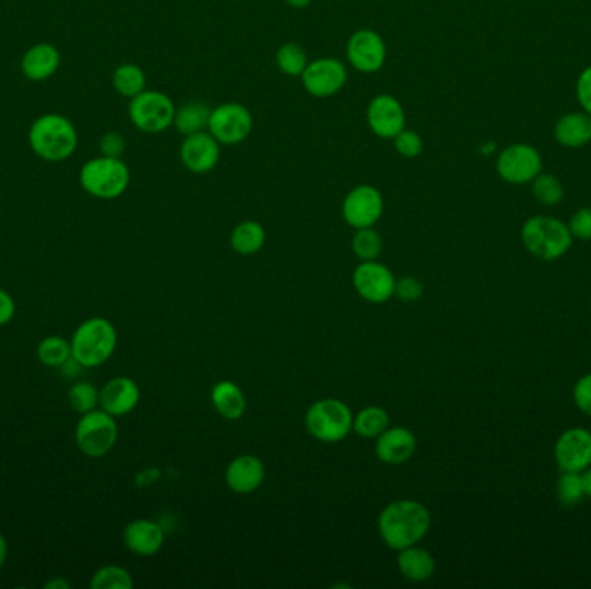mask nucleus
<instances>
[{
	"label": "nucleus",
	"instance_id": "nucleus-24",
	"mask_svg": "<svg viewBox=\"0 0 591 589\" xmlns=\"http://www.w3.org/2000/svg\"><path fill=\"white\" fill-rule=\"evenodd\" d=\"M398 569L401 576L412 581V583H424L434 576L436 570V560H434L431 551L420 546H408L398 551Z\"/></svg>",
	"mask_w": 591,
	"mask_h": 589
},
{
	"label": "nucleus",
	"instance_id": "nucleus-35",
	"mask_svg": "<svg viewBox=\"0 0 591 589\" xmlns=\"http://www.w3.org/2000/svg\"><path fill=\"white\" fill-rule=\"evenodd\" d=\"M557 498L562 507L572 508L586 498L581 472H562L557 481Z\"/></svg>",
	"mask_w": 591,
	"mask_h": 589
},
{
	"label": "nucleus",
	"instance_id": "nucleus-13",
	"mask_svg": "<svg viewBox=\"0 0 591 589\" xmlns=\"http://www.w3.org/2000/svg\"><path fill=\"white\" fill-rule=\"evenodd\" d=\"M384 213V197L381 190L370 184L356 185L343 201L344 222L350 227H374Z\"/></svg>",
	"mask_w": 591,
	"mask_h": 589
},
{
	"label": "nucleus",
	"instance_id": "nucleus-29",
	"mask_svg": "<svg viewBox=\"0 0 591 589\" xmlns=\"http://www.w3.org/2000/svg\"><path fill=\"white\" fill-rule=\"evenodd\" d=\"M389 427V415L381 406H365L353 418V431L365 439H377Z\"/></svg>",
	"mask_w": 591,
	"mask_h": 589
},
{
	"label": "nucleus",
	"instance_id": "nucleus-2",
	"mask_svg": "<svg viewBox=\"0 0 591 589\" xmlns=\"http://www.w3.org/2000/svg\"><path fill=\"white\" fill-rule=\"evenodd\" d=\"M28 142L32 151L44 161L59 163L71 158L78 147V132L66 116L47 113L33 121Z\"/></svg>",
	"mask_w": 591,
	"mask_h": 589
},
{
	"label": "nucleus",
	"instance_id": "nucleus-18",
	"mask_svg": "<svg viewBox=\"0 0 591 589\" xmlns=\"http://www.w3.org/2000/svg\"><path fill=\"white\" fill-rule=\"evenodd\" d=\"M140 401V389L130 377H115L104 384L99 408L113 417H125L134 412Z\"/></svg>",
	"mask_w": 591,
	"mask_h": 589
},
{
	"label": "nucleus",
	"instance_id": "nucleus-37",
	"mask_svg": "<svg viewBox=\"0 0 591 589\" xmlns=\"http://www.w3.org/2000/svg\"><path fill=\"white\" fill-rule=\"evenodd\" d=\"M393 144L396 152L405 159L419 158L424 151V140L420 137V133L407 127L403 128L398 135H394Z\"/></svg>",
	"mask_w": 591,
	"mask_h": 589
},
{
	"label": "nucleus",
	"instance_id": "nucleus-45",
	"mask_svg": "<svg viewBox=\"0 0 591 589\" xmlns=\"http://www.w3.org/2000/svg\"><path fill=\"white\" fill-rule=\"evenodd\" d=\"M7 555H9V546H7V539L2 532H0V569L6 565Z\"/></svg>",
	"mask_w": 591,
	"mask_h": 589
},
{
	"label": "nucleus",
	"instance_id": "nucleus-4",
	"mask_svg": "<svg viewBox=\"0 0 591 589\" xmlns=\"http://www.w3.org/2000/svg\"><path fill=\"white\" fill-rule=\"evenodd\" d=\"M521 239L529 253L543 261L559 260L574 241L566 222L545 215L528 218L522 225Z\"/></svg>",
	"mask_w": 591,
	"mask_h": 589
},
{
	"label": "nucleus",
	"instance_id": "nucleus-11",
	"mask_svg": "<svg viewBox=\"0 0 591 589\" xmlns=\"http://www.w3.org/2000/svg\"><path fill=\"white\" fill-rule=\"evenodd\" d=\"M346 59L358 73L374 75L386 64L388 45L375 30L360 28L346 42Z\"/></svg>",
	"mask_w": 591,
	"mask_h": 589
},
{
	"label": "nucleus",
	"instance_id": "nucleus-27",
	"mask_svg": "<svg viewBox=\"0 0 591 589\" xmlns=\"http://www.w3.org/2000/svg\"><path fill=\"white\" fill-rule=\"evenodd\" d=\"M267 242V232L261 223L255 220H246L237 225L230 235V246L237 254L249 256L260 253Z\"/></svg>",
	"mask_w": 591,
	"mask_h": 589
},
{
	"label": "nucleus",
	"instance_id": "nucleus-14",
	"mask_svg": "<svg viewBox=\"0 0 591 589\" xmlns=\"http://www.w3.org/2000/svg\"><path fill=\"white\" fill-rule=\"evenodd\" d=\"M353 285L367 303L382 304L393 298L396 279L388 266L379 261H362L353 272Z\"/></svg>",
	"mask_w": 591,
	"mask_h": 589
},
{
	"label": "nucleus",
	"instance_id": "nucleus-39",
	"mask_svg": "<svg viewBox=\"0 0 591 589\" xmlns=\"http://www.w3.org/2000/svg\"><path fill=\"white\" fill-rule=\"evenodd\" d=\"M572 237L579 241H591V208H581L571 216L567 223Z\"/></svg>",
	"mask_w": 591,
	"mask_h": 589
},
{
	"label": "nucleus",
	"instance_id": "nucleus-23",
	"mask_svg": "<svg viewBox=\"0 0 591 589\" xmlns=\"http://www.w3.org/2000/svg\"><path fill=\"white\" fill-rule=\"evenodd\" d=\"M553 137L557 144L567 149H579L591 142V116L585 111L581 113H567L560 116L555 127Z\"/></svg>",
	"mask_w": 591,
	"mask_h": 589
},
{
	"label": "nucleus",
	"instance_id": "nucleus-42",
	"mask_svg": "<svg viewBox=\"0 0 591 589\" xmlns=\"http://www.w3.org/2000/svg\"><path fill=\"white\" fill-rule=\"evenodd\" d=\"M576 97L579 106L591 116V64L581 71L576 82Z\"/></svg>",
	"mask_w": 591,
	"mask_h": 589
},
{
	"label": "nucleus",
	"instance_id": "nucleus-3",
	"mask_svg": "<svg viewBox=\"0 0 591 589\" xmlns=\"http://www.w3.org/2000/svg\"><path fill=\"white\" fill-rule=\"evenodd\" d=\"M70 342L71 358L83 368H96L104 365L115 353L118 334L109 320L94 317L78 325Z\"/></svg>",
	"mask_w": 591,
	"mask_h": 589
},
{
	"label": "nucleus",
	"instance_id": "nucleus-12",
	"mask_svg": "<svg viewBox=\"0 0 591 589\" xmlns=\"http://www.w3.org/2000/svg\"><path fill=\"white\" fill-rule=\"evenodd\" d=\"M301 83L312 97L327 99L344 89L348 83V68L336 57H318L306 66Z\"/></svg>",
	"mask_w": 591,
	"mask_h": 589
},
{
	"label": "nucleus",
	"instance_id": "nucleus-22",
	"mask_svg": "<svg viewBox=\"0 0 591 589\" xmlns=\"http://www.w3.org/2000/svg\"><path fill=\"white\" fill-rule=\"evenodd\" d=\"M61 64V54L54 45L49 42L35 44L25 52L21 59V71L32 82H44L47 78L56 75Z\"/></svg>",
	"mask_w": 591,
	"mask_h": 589
},
{
	"label": "nucleus",
	"instance_id": "nucleus-26",
	"mask_svg": "<svg viewBox=\"0 0 591 589\" xmlns=\"http://www.w3.org/2000/svg\"><path fill=\"white\" fill-rule=\"evenodd\" d=\"M211 109L206 102L191 101L177 108L173 127L184 137L192 133L206 132L210 125Z\"/></svg>",
	"mask_w": 591,
	"mask_h": 589
},
{
	"label": "nucleus",
	"instance_id": "nucleus-1",
	"mask_svg": "<svg viewBox=\"0 0 591 589\" xmlns=\"http://www.w3.org/2000/svg\"><path fill=\"white\" fill-rule=\"evenodd\" d=\"M379 534L394 551L414 546L431 529V513L415 500H398L382 508L379 515Z\"/></svg>",
	"mask_w": 591,
	"mask_h": 589
},
{
	"label": "nucleus",
	"instance_id": "nucleus-9",
	"mask_svg": "<svg viewBox=\"0 0 591 589\" xmlns=\"http://www.w3.org/2000/svg\"><path fill=\"white\" fill-rule=\"evenodd\" d=\"M255 128V118L241 102H223L217 108L211 109L208 132L222 144V146H239Z\"/></svg>",
	"mask_w": 591,
	"mask_h": 589
},
{
	"label": "nucleus",
	"instance_id": "nucleus-41",
	"mask_svg": "<svg viewBox=\"0 0 591 589\" xmlns=\"http://www.w3.org/2000/svg\"><path fill=\"white\" fill-rule=\"evenodd\" d=\"M99 149H101L102 156L121 158L127 149V142L120 132H106L99 140Z\"/></svg>",
	"mask_w": 591,
	"mask_h": 589
},
{
	"label": "nucleus",
	"instance_id": "nucleus-33",
	"mask_svg": "<svg viewBox=\"0 0 591 589\" xmlns=\"http://www.w3.org/2000/svg\"><path fill=\"white\" fill-rule=\"evenodd\" d=\"M92 589H132L134 577L120 565H104L90 579Z\"/></svg>",
	"mask_w": 591,
	"mask_h": 589
},
{
	"label": "nucleus",
	"instance_id": "nucleus-44",
	"mask_svg": "<svg viewBox=\"0 0 591 589\" xmlns=\"http://www.w3.org/2000/svg\"><path fill=\"white\" fill-rule=\"evenodd\" d=\"M45 589H70L71 584L64 579V577H56V579H51L49 583H45Z\"/></svg>",
	"mask_w": 591,
	"mask_h": 589
},
{
	"label": "nucleus",
	"instance_id": "nucleus-17",
	"mask_svg": "<svg viewBox=\"0 0 591 589\" xmlns=\"http://www.w3.org/2000/svg\"><path fill=\"white\" fill-rule=\"evenodd\" d=\"M555 460L560 472H585L591 467V431L572 427L555 443Z\"/></svg>",
	"mask_w": 591,
	"mask_h": 589
},
{
	"label": "nucleus",
	"instance_id": "nucleus-36",
	"mask_svg": "<svg viewBox=\"0 0 591 589\" xmlns=\"http://www.w3.org/2000/svg\"><path fill=\"white\" fill-rule=\"evenodd\" d=\"M99 398H101V391L89 380L75 382L68 391V401H70L71 408L80 415L96 410L99 406Z\"/></svg>",
	"mask_w": 591,
	"mask_h": 589
},
{
	"label": "nucleus",
	"instance_id": "nucleus-8",
	"mask_svg": "<svg viewBox=\"0 0 591 589\" xmlns=\"http://www.w3.org/2000/svg\"><path fill=\"white\" fill-rule=\"evenodd\" d=\"M118 425L113 415L104 410L83 413L75 429V443L80 453L89 458H102L115 448Z\"/></svg>",
	"mask_w": 591,
	"mask_h": 589
},
{
	"label": "nucleus",
	"instance_id": "nucleus-15",
	"mask_svg": "<svg viewBox=\"0 0 591 589\" xmlns=\"http://www.w3.org/2000/svg\"><path fill=\"white\" fill-rule=\"evenodd\" d=\"M367 125L379 139L393 140L394 135L407 127V113L391 94H379L372 97L367 106Z\"/></svg>",
	"mask_w": 591,
	"mask_h": 589
},
{
	"label": "nucleus",
	"instance_id": "nucleus-47",
	"mask_svg": "<svg viewBox=\"0 0 591 589\" xmlns=\"http://www.w3.org/2000/svg\"><path fill=\"white\" fill-rule=\"evenodd\" d=\"M287 6L293 7V9H306V7L312 4L313 0H284Z\"/></svg>",
	"mask_w": 591,
	"mask_h": 589
},
{
	"label": "nucleus",
	"instance_id": "nucleus-5",
	"mask_svg": "<svg viewBox=\"0 0 591 589\" xmlns=\"http://www.w3.org/2000/svg\"><path fill=\"white\" fill-rule=\"evenodd\" d=\"M80 185L89 196L111 201L127 192L130 185V168L121 158L90 159L80 170Z\"/></svg>",
	"mask_w": 591,
	"mask_h": 589
},
{
	"label": "nucleus",
	"instance_id": "nucleus-25",
	"mask_svg": "<svg viewBox=\"0 0 591 589\" xmlns=\"http://www.w3.org/2000/svg\"><path fill=\"white\" fill-rule=\"evenodd\" d=\"M211 403L215 406V410L227 420L241 418L248 406L241 387L232 380H220L215 384L211 389Z\"/></svg>",
	"mask_w": 591,
	"mask_h": 589
},
{
	"label": "nucleus",
	"instance_id": "nucleus-43",
	"mask_svg": "<svg viewBox=\"0 0 591 589\" xmlns=\"http://www.w3.org/2000/svg\"><path fill=\"white\" fill-rule=\"evenodd\" d=\"M16 315V303L9 292L0 289V327H4Z\"/></svg>",
	"mask_w": 591,
	"mask_h": 589
},
{
	"label": "nucleus",
	"instance_id": "nucleus-6",
	"mask_svg": "<svg viewBox=\"0 0 591 589\" xmlns=\"http://www.w3.org/2000/svg\"><path fill=\"white\" fill-rule=\"evenodd\" d=\"M350 406L334 398L315 401L305 415L306 431L320 443H339L353 431Z\"/></svg>",
	"mask_w": 591,
	"mask_h": 589
},
{
	"label": "nucleus",
	"instance_id": "nucleus-28",
	"mask_svg": "<svg viewBox=\"0 0 591 589\" xmlns=\"http://www.w3.org/2000/svg\"><path fill=\"white\" fill-rule=\"evenodd\" d=\"M113 87L121 97L127 99H134L135 95L146 90V73L144 70L134 63L120 64L115 71H113Z\"/></svg>",
	"mask_w": 591,
	"mask_h": 589
},
{
	"label": "nucleus",
	"instance_id": "nucleus-7",
	"mask_svg": "<svg viewBox=\"0 0 591 589\" xmlns=\"http://www.w3.org/2000/svg\"><path fill=\"white\" fill-rule=\"evenodd\" d=\"M177 106L170 95L159 90H144L128 104V118L144 133H163L173 127Z\"/></svg>",
	"mask_w": 591,
	"mask_h": 589
},
{
	"label": "nucleus",
	"instance_id": "nucleus-32",
	"mask_svg": "<svg viewBox=\"0 0 591 589\" xmlns=\"http://www.w3.org/2000/svg\"><path fill=\"white\" fill-rule=\"evenodd\" d=\"M531 192L534 199L543 206H557L566 196V190L560 178L543 171L531 182Z\"/></svg>",
	"mask_w": 591,
	"mask_h": 589
},
{
	"label": "nucleus",
	"instance_id": "nucleus-40",
	"mask_svg": "<svg viewBox=\"0 0 591 589\" xmlns=\"http://www.w3.org/2000/svg\"><path fill=\"white\" fill-rule=\"evenodd\" d=\"M572 399H574V405L578 406L579 412L591 417V374L583 375L574 384Z\"/></svg>",
	"mask_w": 591,
	"mask_h": 589
},
{
	"label": "nucleus",
	"instance_id": "nucleus-34",
	"mask_svg": "<svg viewBox=\"0 0 591 589\" xmlns=\"http://www.w3.org/2000/svg\"><path fill=\"white\" fill-rule=\"evenodd\" d=\"M351 249L360 261L377 260L382 253V237L374 227L358 228L353 235Z\"/></svg>",
	"mask_w": 591,
	"mask_h": 589
},
{
	"label": "nucleus",
	"instance_id": "nucleus-19",
	"mask_svg": "<svg viewBox=\"0 0 591 589\" xmlns=\"http://www.w3.org/2000/svg\"><path fill=\"white\" fill-rule=\"evenodd\" d=\"M417 450V439L407 427H388L377 437L375 455L386 465H403Z\"/></svg>",
	"mask_w": 591,
	"mask_h": 589
},
{
	"label": "nucleus",
	"instance_id": "nucleus-46",
	"mask_svg": "<svg viewBox=\"0 0 591 589\" xmlns=\"http://www.w3.org/2000/svg\"><path fill=\"white\" fill-rule=\"evenodd\" d=\"M581 475H583V484H585L586 498H591V467H588L585 472H581Z\"/></svg>",
	"mask_w": 591,
	"mask_h": 589
},
{
	"label": "nucleus",
	"instance_id": "nucleus-31",
	"mask_svg": "<svg viewBox=\"0 0 591 589\" xmlns=\"http://www.w3.org/2000/svg\"><path fill=\"white\" fill-rule=\"evenodd\" d=\"M37 358L49 368H61L71 358V342L61 336L44 337L37 346Z\"/></svg>",
	"mask_w": 591,
	"mask_h": 589
},
{
	"label": "nucleus",
	"instance_id": "nucleus-10",
	"mask_svg": "<svg viewBox=\"0 0 591 589\" xmlns=\"http://www.w3.org/2000/svg\"><path fill=\"white\" fill-rule=\"evenodd\" d=\"M541 171L543 159L540 151L529 144H512L496 156V173L507 184H531Z\"/></svg>",
	"mask_w": 591,
	"mask_h": 589
},
{
	"label": "nucleus",
	"instance_id": "nucleus-21",
	"mask_svg": "<svg viewBox=\"0 0 591 589\" xmlns=\"http://www.w3.org/2000/svg\"><path fill=\"white\" fill-rule=\"evenodd\" d=\"M265 465L255 455H241L234 458L225 472V482L234 493L251 494L265 481Z\"/></svg>",
	"mask_w": 591,
	"mask_h": 589
},
{
	"label": "nucleus",
	"instance_id": "nucleus-20",
	"mask_svg": "<svg viewBox=\"0 0 591 589\" xmlns=\"http://www.w3.org/2000/svg\"><path fill=\"white\" fill-rule=\"evenodd\" d=\"M123 543L139 557H153L165 545V531L154 520H132L123 531Z\"/></svg>",
	"mask_w": 591,
	"mask_h": 589
},
{
	"label": "nucleus",
	"instance_id": "nucleus-38",
	"mask_svg": "<svg viewBox=\"0 0 591 589\" xmlns=\"http://www.w3.org/2000/svg\"><path fill=\"white\" fill-rule=\"evenodd\" d=\"M422 294H424L422 282L415 279V277H403V279L396 280L394 296L403 303H415V301L422 298Z\"/></svg>",
	"mask_w": 591,
	"mask_h": 589
},
{
	"label": "nucleus",
	"instance_id": "nucleus-30",
	"mask_svg": "<svg viewBox=\"0 0 591 589\" xmlns=\"http://www.w3.org/2000/svg\"><path fill=\"white\" fill-rule=\"evenodd\" d=\"M308 63H310V57L306 54L305 47L296 42L280 45L275 54V64L280 73L291 78H301Z\"/></svg>",
	"mask_w": 591,
	"mask_h": 589
},
{
	"label": "nucleus",
	"instance_id": "nucleus-16",
	"mask_svg": "<svg viewBox=\"0 0 591 589\" xmlns=\"http://www.w3.org/2000/svg\"><path fill=\"white\" fill-rule=\"evenodd\" d=\"M185 170L194 175H206L215 170L222 156V144L208 130L184 137L178 151Z\"/></svg>",
	"mask_w": 591,
	"mask_h": 589
}]
</instances>
